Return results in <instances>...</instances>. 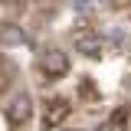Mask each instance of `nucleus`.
Returning <instances> with one entry per match:
<instances>
[{"instance_id": "obj_4", "label": "nucleus", "mask_w": 131, "mask_h": 131, "mask_svg": "<svg viewBox=\"0 0 131 131\" xmlns=\"http://www.w3.org/2000/svg\"><path fill=\"white\" fill-rule=\"evenodd\" d=\"M7 118H10V125H26L33 118V105L26 95H16L10 105H7Z\"/></svg>"}, {"instance_id": "obj_7", "label": "nucleus", "mask_w": 131, "mask_h": 131, "mask_svg": "<svg viewBox=\"0 0 131 131\" xmlns=\"http://www.w3.org/2000/svg\"><path fill=\"white\" fill-rule=\"evenodd\" d=\"M128 52H131V49H128Z\"/></svg>"}, {"instance_id": "obj_2", "label": "nucleus", "mask_w": 131, "mask_h": 131, "mask_svg": "<svg viewBox=\"0 0 131 131\" xmlns=\"http://www.w3.org/2000/svg\"><path fill=\"white\" fill-rule=\"evenodd\" d=\"M36 66H39V72H43L49 82L69 72V59H66L62 49H43V52H39V59H36Z\"/></svg>"}, {"instance_id": "obj_3", "label": "nucleus", "mask_w": 131, "mask_h": 131, "mask_svg": "<svg viewBox=\"0 0 131 131\" xmlns=\"http://www.w3.org/2000/svg\"><path fill=\"white\" fill-rule=\"evenodd\" d=\"M72 43H75V49H79L82 56H102V49H105V39H102L92 26L72 30Z\"/></svg>"}, {"instance_id": "obj_6", "label": "nucleus", "mask_w": 131, "mask_h": 131, "mask_svg": "<svg viewBox=\"0 0 131 131\" xmlns=\"http://www.w3.org/2000/svg\"><path fill=\"white\" fill-rule=\"evenodd\" d=\"M79 95H82V98H92V102H95V98H98V92H95V85H92L89 79H82V82H79Z\"/></svg>"}, {"instance_id": "obj_5", "label": "nucleus", "mask_w": 131, "mask_h": 131, "mask_svg": "<svg viewBox=\"0 0 131 131\" xmlns=\"http://www.w3.org/2000/svg\"><path fill=\"white\" fill-rule=\"evenodd\" d=\"M23 39H26V33L20 30V26H0V43L3 46H16Z\"/></svg>"}, {"instance_id": "obj_1", "label": "nucleus", "mask_w": 131, "mask_h": 131, "mask_svg": "<svg viewBox=\"0 0 131 131\" xmlns=\"http://www.w3.org/2000/svg\"><path fill=\"white\" fill-rule=\"evenodd\" d=\"M72 115V102L62 95H52V98H43V121H46V128H62V121Z\"/></svg>"}]
</instances>
